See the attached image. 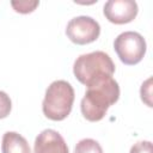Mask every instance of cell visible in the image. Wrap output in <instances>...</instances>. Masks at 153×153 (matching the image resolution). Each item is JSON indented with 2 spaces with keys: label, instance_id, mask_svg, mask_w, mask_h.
<instances>
[{
  "label": "cell",
  "instance_id": "obj_1",
  "mask_svg": "<svg viewBox=\"0 0 153 153\" xmlns=\"http://www.w3.org/2000/svg\"><path fill=\"white\" fill-rule=\"evenodd\" d=\"M120 98L118 82L112 76H103L87 86L80 103L82 116L90 122L100 121L108 109Z\"/></svg>",
  "mask_w": 153,
  "mask_h": 153
},
{
  "label": "cell",
  "instance_id": "obj_2",
  "mask_svg": "<svg viewBox=\"0 0 153 153\" xmlns=\"http://www.w3.org/2000/svg\"><path fill=\"white\" fill-rule=\"evenodd\" d=\"M74 102V90L66 80L53 81L47 91L42 103V110L47 118L51 121H62L72 111Z\"/></svg>",
  "mask_w": 153,
  "mask_h": 153
},
{
  "label": "cell",
  "instance_id": "obj_3",
  "mask_svg": "<svg viewBox=\"0 0 153 153\" xmlns=\"http://www.w3.org/2000/svg\"><path fill=\"white\" fill-rule=\"evenodd\" d=\"M73 73L81 84L88 86L103 76H112L115 73V63L109 54L100 50L92 51L80 55L75 60Z\"/></svg>",
  "mask_w": 153,
  "mask_h": 153
},
{
  "label": "cell",
  "instance_id": "obj_4",
  "mask_svg": "<svg viewBox=\"0 0 153 153\" xmlns=\"http://www.w3.org/2000/svg\"><path fill=\"white\" fill-rule=\"evenodd\" d=\"M146 41L135 31H124L120 33L114 42V49L120 60L128 66L139 63L146 54Z\"/></svg>",
  "mask_w": 153,
  "mask_h": 153
},
{
  "label": "cell",
  "instance_id": "obj_5",
  "mask_svg": "<svg viewBox=\"0 0 153 153\" xmlns=\"http://www.w3.org/2000/svg\"><path fill=\"white\" fill-rule=\"evenodd\" d=\"M66 35L73 43L84 45L94 42L99 37L100 26L92 17L79 16L68 22Z\"/></svg>",
  "mask_w": 153,
  "mask_h": 153
},
{
  "label": "cell",
  "instance_id": "obj_6",
  "mask_svg": "<svg viewBox=\"0 0 153 153\" xmlns=\"http://www.w3.org/2000/svg\"><path fill=\"white\" fill-rule=\"evenodd\" d=\"M137 4L133 0H109L104 5L105 18L114 24H127L137 16Z\"/></svg>",
  "mask_w": 153,
  "mask_h": 153
},
{
  "label": "cell",
  "instance_id": "obj_7",
  "mask_svg": "<svg viewBox=\"0 0 153 153\" xmlns=\"http://www.w3.org/2000/svg\"><path fill=\"white\" fill-rule=\"evenodd\" d=\"M33 153H69L63 137L54 129L41 131L33 145Z\"/></svg>",
  "mask_w": 153,
  "mask_h": 153
},
{
  "label": "cell",
  "instance_id": "obj_8",
  "mask_svg": "<svg viewBox=\"0 0 153 153\" xmlns=\"http://www.w3.org/2000/svg\"><path fill=\"white\" fill-rule=\"evenodd\" d=\"M1 151L2 153H31L26 139L16 131H6L4 134Z\"/></svg>",
  "mask_w": 153,
  "mask_h": 153
},
{
  "label": "cell",
  "instance_id": "obj_9",
  "mask_svg": "<svg viewBox=\"0 0 153 153\" xmlns=\"http://www.w3.org/2000/svg\"><path fill=\"white\" fill-rule=\"evenodd\" d=\"M74 153H103V148L93 139H82L76 143Z\"/></svg>",
  "mask_w": 153,
  "mask_h": 153
},
{
  "label": "cell",
  "instance_id": "obj_10",
  "mask_svg": "<svg viewBox=\"0 0 153 153\" xmlns=\"http://www.w3.org/2000/svg\"><path fill=\"white\" fill-rule=\"evenodd\" d=\"M11 5L13 10L18 13H31L35 11V8L39 5L38 1H11Z\"/></svg>",
  "mask_w": 153,
  "mask_h": 153
},
{
  "label": "cell",
  "instance_id": "obj_11",
  "mask_svg": "<svg viewBox=\"0 0 153 153\" xmlns=\"http://www.w3.org/2000/svg\"><path fill=\"white\" fill-rule=\"evenodd\" d=\"M11 109H12V102L10 96L6 92L0 91V120L7 117L11 112Z\"/></svg>",
  "mask_w": 153,
  "mask_h": 153
},
{
  "label": "cell",
  "instance_id": "obj_12",
  "mask_svg": "<svg viewBox=\"0 0 153 153\" xmlns=\"http://www.w3.org/2000/svg\"><path fill=\"white\" fill-rule=\"evenodd\" d=\"M129 153H153V146L151 141H139L134 143Z\"/></svg>",
  "mask_w": 153,
  "mask_h": 153
},
{
  "label": "cell",
  "instance_id": "obj_13",
  "mask_svg": "<svg viewBox=\"0 0 153 153\" xmlns=\"http://www.w3.org/2000/svg\"><path fill=\"white\" fill-rule=\"evenodd\" d=\"M151 82H152V79H147L142 86H141V90H140V94H141V99L148 105V106H152V102H151V97H152V86H151Z\"/></svg>",
  "mask_w": 153,
  "mask_h": 153
}]
</instances>
